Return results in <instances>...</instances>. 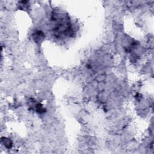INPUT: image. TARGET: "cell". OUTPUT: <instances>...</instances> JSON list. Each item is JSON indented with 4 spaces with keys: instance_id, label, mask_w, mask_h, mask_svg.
<instances>
[{
    "instance_id": "6da1fadb",
    "label": "cell",
    "mask_w": 154,
    "mask_h": 154,
    "mask_svg": "<svg viewBox=\"0 0 154 154\" xmlns=\"http://www.w3.org/2000/svg\"><path fill=\"white\" fill-rule=\"evenodd\" d=\"M2 142L4 143V146L7 148H11L12 146V142L10 139L7 138H2Z\"/></svg>"
}]
</instances>
